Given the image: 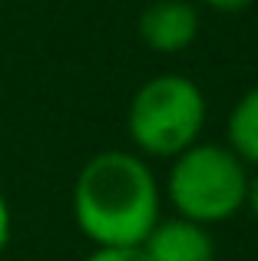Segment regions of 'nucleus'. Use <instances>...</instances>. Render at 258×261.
Instances as JSON below:
<instances>
[{"mask_svg": "<svg viewBox=\"0 0 258 261\" xmlns=\"http://www.w3.org/2000/svg\"><path fill=\"white\" fill-rule=\"evenodd\" d=\"M252 169L228 146L195 142L182 155H175L166 175V195L175 215L195 225L228 222L245 208V192Z\"/></svg>", "mask_w": 258, "mask_h": 261, "instance_id": "obj_3", "label": "nucleus"}, {"mask_svg": "<svg viewBox=\"0 0 258 261\" xmlns=\"http://www.w3.org/2000/svg\"><path fill=\"white\" fill-rule=\"evenodd\" d=\"M159 182L139 152L106 149L73 182V218L93 248L142 245L159 222Z\"/></svg>", "mask_w": 258, "mask_h": 261, "instance_id": "obj_1", "label": "nucleus"}, {"mask_svg": "<svg viewBox=\"0 0 258 261\" xmlns=\"http://www.w3.org/2000/svg\"><path fill=\"white\" fill-rule=\"evenodd\" d=\"M10 231H13V215H10V205H7L4 192H0V255L10 245Z\"/></svg>", "mask_w": 258, "mask_h": 261, "instance_id": "obj_8", "label": "nucleus"}, {"mask_svg": "<svg viewBox=\"0 0 258 261\" xmlns=\"http://www.w3.org/2000/svg\"><path fill=\"white\" fill-rule=\"evenodd\" d=\"M136 33L156 53H182L199 37V10L189 0H152L139 13Z\"/></svg>", "mask_w": 258, "mask_h": 261, "instance_id": "obj_4", "label": "nucleus"}, {"mask_svg": "<svg viewBox=\"0 0 258 261\" xmlns=\"http://www.w3.org/2000/svg\"><path fill=\"white\" fill-rule=\"evenodd\" d=\"M83 261H149L142 245H119V248H93Z\"/></svg>", "mask_w": 258, "mask_h": 261, "instance_id": "obj_7", "label": "nucleus"}, {"mask_svg": "<svg viewBox=\"0 0 258 261\" xmlns=\"http://www.w3.org/2000/svg\"><path fill=\"white\" fill-rule=\"evenodd\" d=\"M205 96L182 73H159L133 93L126 129L136 152L149 159H175L199 142L205 129Z\"/></svg>", "mask_w": 258, "mask_h": 261, "instance_id": "obj_2", "label": "nucleus"}, {"mask_svg": "<svg viewBox=\"0 0 258 261\" xmlns=\"http://www.w3.org/2000/svg\"><path fill=\"white\" fill-rule=\"evenodd\" d=\"M149 261H215V242L205 225H195L189 218H169L156 222L149 238L142 242Z\"/></svg>", "mask_w": 258, "mask_h": 261, "instance_id": "obj_5", "label": "nucleus"}, {"mask_svg": "<svg viewBox=\"0 0 258 261\" xmlns=\"http://www.w3.org/2000/svg\"><path fill=\"white\" fill-rule=\"evenodd\" d=\"M245 208L252 212V218L258 222V169L248 175V192H245Z\"/></svg>", "mask_w": 258, "mask_h": 261, "instance_id": "obj_10", "label": "nucleus"}, {"mask_svg": "<svg viewBox=\"0 0 258 261\" xmlns=\"http://www.w3.org/2000/svg\"><path fill=\"white\" fill-rule=\"evenodd\" d=\"M202 4L215 13H242V10H248L255 0H202Z\"/></svg>", "mask_w": 258, "mask_h": 261, "instance_id": "obj_9", "label": "nucleus"}, {"mask_svg": "<svg viewBox=\"0 0 258 261\" xmlns=\"http://www.w3.org/2000/svg\"><path fill=\"white\" fill-rule=\"evenodd\" d=\"M225 146L245 162L248 169H258V86L239 96V102L228 113Z\"/></svg>", "mask_w": 258, "mask_h": 261, "instance_id": "obj_6", "label": "nucleus"}]
</instances>
